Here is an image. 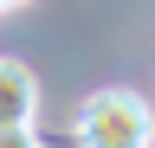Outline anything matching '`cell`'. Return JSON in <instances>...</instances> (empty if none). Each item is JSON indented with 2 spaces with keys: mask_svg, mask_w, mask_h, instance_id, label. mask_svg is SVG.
I'll return each mask as SVG.
<instances>
[{
  "mask_svg": "<svg viewBox=\"0 0 155 148\" xmlns=\"http://www.w3.org/2000/svg\"><path fill=\"white\" fill-rule=\"evenodd\" d=\"M71 135L91 148H142V142H155V116L136 90H97V97H84Z\"/></svg>",
  "mask_w": 155,
  "mask_h": 148,
  "instance_id": "6da1fadb",
  "label": "cell"
},
{
  "mask_svg": "<svg viewBox=\"0 0 155 148\" xmlns=\"http://www.w3.org/2000/svg\"><path fill=\"white\" fill-rule=\"evenodd\" d=\"M13 7H26V0H0V13H13Z\"/></svg>",
  "mask_w": 155,
  "mask_h": 148,
  "instance_id": "277c9868",
  "label": "cell"
},
{
  "mask_svg": "<svg viewBox=\"0 0 155 148\" xmlns=\"http://www.w3.org/2000/svg\"><path fill=\"white\" fill-rule=\"evenodd\" d=\"M39 116V77L19 58H0V129H32Z\"/></svg>",
  "mask_w": 155,
  "mask_h": 148,
  "instance_id": "7a4b0ae2",
  "label": "cell"
},
{
  "mask_svg": "<svg viewBox=\"0 0 155 148\" xmlns=\"http://www.w3.org/2000/svg\"><path fill=\"white\" fill-rule=\"evenodd\" d=\"M19 142H32V129H0V148H19Z\"/></svg>",
  "mask_w": 155,
  "mask_h": 148,
  "instance_id": "3957f363",
  "label": "cell"
}]
</instances>
